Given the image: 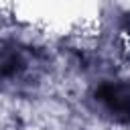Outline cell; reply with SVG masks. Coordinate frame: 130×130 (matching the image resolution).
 I'll return each mask as SVG.
<instances>
[{
	"label": "cell",
	"instance_id": "obj_1",
	"mask_svg": "<svg viewBox=\"0 0 130 130\" xmlns=\"http://www.w3.org/2000/svg\"><path fill=\"white\" fill-rule=\"evenodd\" d=\"M95 102L116 118H130V87L124 83H106L98 87Z\"/></svg>",
	"mask_w": 130,
	"mask_h": 130
}]
</instances>
